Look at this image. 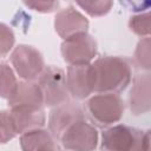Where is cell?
<instances>
[{"label": "cell", "mask_w": 151, "mask_h": 151, "mask_svg": "<svg viewBox=\"0 0 151 151\" xmlns=\"http://www.w3.org/2000/svg\"><path fill=\"white\" fill-rule=\"evenodd\" d=\"M94 93H120L132 80V70L127 59L118 55H104L92 64Z\"/></svg>", "instance_id": "1"}, {"label": "cell", "mask_w": 151, "mask_h": 151, "mask_svg": "<svg viewBox=\"0 0 151 151\" xmlns=\"http://www.w3.org/2000/svg\"><path fill=\"white\" fill-rule=\"evenodd\" d=\"M101 151H150V131L124 124L105 127L100 139Z\"/></svg>", "instance_id": "2"}, {"label": "cell", "mask_w": 151, "mask_h": 151, "mask_svg": "<svg viewBox=\"0 0 151 151\" xmlns=\"http://www.w3.org/2000/svg\"><path fill=\"white\" fill-rule=\"evenodd\" d=\"M85 111L99 127H109L118 123L125 111V103L117 93H96L85 103Z\"/></svg>", "instance_id": "3"}, {"label": "cell", "mask_w": 151, "mask_h": 151, "mask_svg": "<svg viewBox=\"0 0 151 151\" xmlns=\"http://www.w3.org/2000/svg\"><path fill=\"white\" fill-rule=\"evenodd\" d=\"M35 81L41 90L44 106L52 109L70 100L66 86V73L60 67L54 65L45 66Z\"/></svg>", "instance_id": "4"}, {"label": "cell", "mask_w": 151, "mask_h": 151, "mask_svg": "<svg viewBox=\"0 0 151 151\" xmlns=\"http://www.w3.org/2000/svg\"><path fill=\"white\" fill-rule=\"evenodd\" d=\"M13 71L24 81H35L45 68L44 57L35 47L20 44L9 54Z\"/></svg>", "instance_id": "5"}, {"label": "cell", "mask_w": 151, "mask_h": 151, "mask_svg": "<svg viewBox=\"0 0 151 151\" xmlns=\"http://www.w3.org/2000/svg\"><path fill=\"white\" fill-rule=\"evenodd\" d=\"M98 131L86 118L71 124L60 136L59 142L66 151H94L98 145Z\"/></svg>", "instance_id": "6"}, {"label": "cell", "mask_w": 151, "mask_h": 151, "mask_svg": "<svg viewBox=\"0 0 151 151\" xmlns=\"http://www.w3.org/2000/svg\"><path fill=\"white\" fill-rule=\"evenodd\" d=\"M97 51V41L88 33L64 40L60 46L63 59L68 66L92 64Z\"/></svg>", "instance_id": "7"}, {"label": "cell", "mask_w": 151, "mask_h": 151, "mask_svg": "<svg viewBox=\"0 0 151 151\" xmlns=\"http://www.w3.org/2000/svg\"><path fill=\"white\" fill-rule=\"evenodd\" d=\"M88 26L87 18L73 6L58 11L54 17V29L63 41L88 33Z\"/></svg>", "instance_id": "8"}, {"label": "cell", "mask_w": 151, "mask_h": 151, "mask_svg": "<svg viewBox=\"0 0 151 151\" xmlns=\"http://www.w3.org/2000/svg\"><path fill=\"white\" fill-rule=\"evenodd\" d=\"M85 117V110L81 105H79L76 101H66L64 104H60L55 107L51 109V112L48 114V131L53 136V138L59 140L63 132L76 120L83 119Z\"/></svg>", "instance_id": "9"}, {"label": "cell", "mask_w": 151, "mask_h": 151, "mask_svg": "<svg viewBox=\"0 0 151 151\" xmlns=\"http://www.w3.org/2000/svg\"><path fill=\"white\" fill-rule=\"evenodd\" d=\"M66 86L70 97L77 100H84L94 93L92 65L68 66L66 72Z\"/></svg>", "instance_id": "10"}, {"label": "cell", "mask_w": 151, "mask_h": 151, "mask_svg": "<svg viewBox=\"0 0 151 151\" xmlns=\"http://www.w3.org/2000/svg\"><path fill=\"white\" fill-rule=\"evenodd\" d=\"M9 110H44V97L37 81H19L14 93L7 99Z\"/></svg>", "instance_id": "11"}, {"label": "cell", "mask_w": 151, "mask_h": 151, "mask_svg": "<svg viewBox=\"0 0 151 151\" xmlns=\"http://www.w3.org/2000/svg\"><path fill=\"white\" fill-rule=\"evenodd\" d=\"M151 79L150 73L137 74L132 79V87L129 93V109L133 116L149 113L151 110Z\"/></svg>", "instance_id": "12"}, {"label": "cell", "mask_w": 151, "mask_h": 151, "mask_svg": "<svg viewBox=\"0 0 151 151\" xmlns=\"http://www.w3.org/2000/svg\"><path fill=\"white\" fill-rule=\"evenodd\" d=\"M22 151H59L55 139L46 129H37L20 134Z\"/></svg>", "instance_id": "13"}, {"label": "cell", "mask_w": 151, "mask_h": 151, "mask_svg": "<svg viewBox=\"0 0 151 151\" xmlns=\"http://www.w3.org/2000/svg\"><path fill=\"white\" fill-rule=\"evenodd\" d=\"M17 134L42 129L46 124V114L44 110L26 111V110H9Z\"/></svg>", "instance_id": "14"}, {"label": "cell", "mask_w": 151, "mask_h": 151, "mask_svg": "<svg viewBox=\"0 0 151 151\" xmlns=\"http://www.w3.org/2000/svg\"><path fill=\"white\" fill-rule=\"evenodd\" d=\"M15 72L6 61H0V98L8 99L18 86Z\"/></svg>", "instance_id": "15"}, {"label": "cell", "mask_w": 151, "mask_h": 151, "mask_svg": "<svg viewBox=\"0 0 151 151\" xmlns=\"http://www.w3.org/2000/svg\"><path fill=\"white\" fill-rule=\"evenodd\" d=\"M134 65L142 70L149 72L151 68V40L150 37L142 38L134 50L133 54Z\"/></svg>", "instance_id": "16"}, {"label": "cell", "mask_w": 151, "mask_h": 151, "mask_svg": "<svg viewBox=\"0 0 151 151\" xmlns=\"http://www.w3.org/2000/svg\"><path fill=\"white\" fill-rule=\"evenodd\" d=\"M129 29L140 38L150 37V12L147 11L132 15L129 20Z\"/></svg>", "instance_id": "17"}, {"label": "cell", "mask_w": 151, "mask_h": 151, "mask_svg": "<svg viewBox=\"0 0 151 151\" xmlns=\"http://www.w3.org/2000/svg\"><path fill=\"white\" fill-rule=\"evenodd\" d=\"M17 136L9 110H0V144H6Z\"/></svg>", "instance_id": "18"}, {"label": "cell", "mask_w": 151, "mask_h": 151, "mask_svg": "<svg viewBox=\"0 0 151 151\" xmlns=\"http://www.w3.org/2000/svg\"><path fill=\"white\" fill-rule=\"evenodd\" d=\"M85 13H87L90 17H103L106 15L112 6V1H77L76 2Z\"/></svg>", "instance_id": "19"}, {"label": "cell", "mask_w": 151, "mask_h": 151, "mask_svg": "<svg viewBox=\"0 0 151 151\" xmlns=\"http://www.w3.org/2000/svg\"><path fill=\"white\" fill-rule=\"evenodd\" d=\"M14 44L15 35L13 29L8 25L0 22V58L6 57L9 52H12Z\"/></svg>", "instance_id": "20"}, {"label": "cell", "mask_w": 151, "mask_h": 151, "mask_svg": "<svg viewBox=\"0 0 151 151\" xmlns=\"http://www.w3.org/2000/svg\"><path fill=\"white\" fill-rule=\"evenodd\" d=\"M24 5L38 13H52L59 7L58 1H24Z\"/></svg>", "instance_id": "21"}, {"label": "cell", "mask_w": 151, "mask_h": 151, "mask_svg": "<svg viewBox=\"0 0 151 151\" xmlns=\"http://www.w3.org/2000/svg\"><path fill=\"white\" fill-rule=\"evenodd\" d=\"M124 5H127V6H130V11H132V12H138V13H144V11L145 12H147V8L150 7V4L149 2H144V4H142V2H124Z\"/></svg>", "instance_id": "22"}]
</instances>
